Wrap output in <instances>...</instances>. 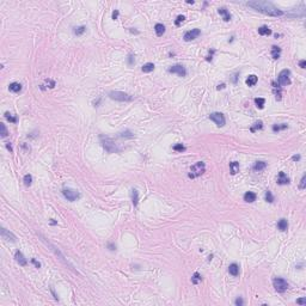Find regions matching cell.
<instances>
[{"mask_svg":"<svg viewBox=\"0 0 306 306\" xmlns=\"http://www.w3.org/2000/svg\"><path fill=\"white\" fill-rule=\"evenodd\" d=\"M246 5L249 6V7L258 11V12H261V13L268 15V16H273V17L285 16V12L282 10L277 9L276 6H274L271 3H268V1H258V0H256V1L246 3Z\"/></svg>","mask_w":306,"mask_h":306,"instance_id":"1","label":"cell"},{"mask_svg":"<svg viewBox=\"0 0 306 306\" xmlns=\"http://www.w3.org/2000/svg\"><path fill=\"white\" fill-rule=\"evenodd\" d=\"M204 171H206V164L203 161H197V163L194 164L190 169L189 178H196L198 176H201L202 173H204Z\"/></svg>","mask_w":306,"mask_h":306,"instance_id":"2","label":"cell"},{"mask_svg":"<svg viewBox=\"0 0 306 306\" xmlns=\"http://www.w3.org/2000/svg\"><path fill=\"white\" fill-rule=\"evenodd\" d=\"M109 97L115 101H120V102H127V101H132V96L128 95L126 92H121V91H111L109 92Z\"/></svg>","mask_w":306,"mask_h":306,"instance_id":"3","label":"cell"},{"mask_svg":"<svg viewBox=\"0 0 306 306\" xmlns=\"http://www.w3.org/2000/svg\"><path fill=\"white\" fill-rule=\"evenodd\" d=\"M273 285H274V288L280 293L286 292L287 288H288V282L282 277H275L273 280Z\"/></svg>","mask_w":306,"mask_h":306,"instance_id":"4","label":"cell"},{"mask_svg":"<svg viewBox=\"0 0 306 306\" xmlns=\"http://www.w3.org/2000/svg\"><path fill=\"white\" fill-rule=\"evenodd\" d=\"M62 195H64L68 201H77V200L80 197V194H79V191L76 190V189H71V188H65V189H62Z\"/></svg>","mask_w":306,"mask_h":306,"instance_id":"5","label":"cell"},{"mask_svg":"<svg viewBox=\"0 0 306 306\" xmlns=\"http://www.w3.org/2000/svg\"><path fill=\"white\" fill-rule=\"evenodd\" d=\"M289 76H291V71H289V70H283V71H281L280 74H279V78H277L279 85H281V86H287V85H289V84H291Z\"/></svg>","mask_w":306,"mask_h":306,"instance_id":"6","label":"cell"},{"mask_svg":"<svg viewBox=\"0 0 306 306\" xmlns=\"http://www.w3.org/2000/svg\"><path fill=\"white\" fill-rule=\"evenodd\" d=\"M102 145H103V147L107 149L109 153H112V152H116L117 151L116 143L112 141L110 138H104V136H102Z\"/></svg>","mask_w":306,"mask_h":306,"instance_id":"7","label":"cell"},{"mask_svg":"<svg viewBox=\"0 0 306 306\" xmlns=\"http://www.w3.org/2000/svg\"><path fill=\"white\" fill-rule=\"evenodd\" d=\"M209 118L216 124L218 127H224L225 126V122H226V120H225V116L221 114V112H213V114L209 115Z\"/></svg>","mask_w":306,"mask_h":306,"instance_id":"8","label":"cell"},{"mask_svg":"<svg viewBox=\"0 0 306 306\" xmlns=\"http://www.w3.org/2000/svg\"><path fill=\"white\" fill-rule=\"evenodd\" d=\"M200 34H201V31H200L198 29H192L190 31H187V33L184 34V36H183V38H184V41L189 42V41L195 40L196 37H198Z\"/></svg>","mask_w":306,"mask_h":306,"instance_id":"9","label":"cell"},{"mask_svg":"<svg viewBox=\"0 0 306 306\" xmlns=\"http://www.w3.org/2000/svg\"><path fill=\"white\" fill-rule=\"evenodd\" d=\"M169 72L170 73H176L179 77H185L187 76V70L182 66V65H175L172 67L169 68Z\"/></svg>","mask_w":306,"mask_h":306,"instance_id":"10","label":"cell"},{"mask_svg":"<svg viewBox=\"0 0 306 306\" xmlns=\"http://www.w3.org/2000/svg\"><path fill=\"white\" fill-rule=\"evenodd\" d=\"M1 237H3V239H5V240L16 242V236L12 234L11 232H9V231L5 230V228H1Z\"/></svg>","mask_w":306,"mask_h":306,"instance_id":"11","label":"cell"},{"mask_svg":"<svg viewBox=\"0 0 306 306\" xmlns=\"http://www.w3.org/2000/svg\"><path fill=\"white\" fill-rule=\"evenodd\" d=\"M277 183L283 185V184H288L289 183V178L286 176V173L283 171H280L279 172V177H277Z\"/></svg>","mask_w":306,"mask_h":306,"instance_id":"12","label":"cell"},{"mask_svg":"<svg viewBox=\"0 0 306 306\" xmlns=\"http://www.w3.org/2000/svg\"><path fill=\"white\" fill-rule=\"evenodd\" d=\"M15 258H16V261H17L21 266H27V263H28L27 260H25V257H24L23 254H22L21 251H16V254H15Z\"/></svg>","mask_w":306,"mask_h":306,"instance_id":"13","label":"cell"},{"mask_svg":"<svg viewBox=\"0 0 306 306\" xmlns=\"http://www.w3.org/2000/svg\"><path fill=\"white\" fill-rule=\"evenodd\" d=\"M257 82H258V78L256 77L255 74H251V76H249V77L246 78V80H245L246 85H248V86H250V87L255 86L256 84H257Z\"/></svg>","mask_w":306,"mask_h":306,"instance_id":"14","label":"cell"},{"mask_svg":"<svg viewBox=\"0 0 306 306\" xmlns=\"http://www.w3.org/2000/svg\"><path fill=\"white\" fill-rule=\"evenodd\" d=\"M244 201L245 202H249V203H251V202H255L256 201V194L252 191H246L245 194H244Z\"/></svg>","mask_w":306,"mask_h":306,"instance_id":"15","label":"cell"},{"mask_svg":"<svg viewBox=\"0 0 306 306\" xmlns=\"http://www.w3.org/2000/svg\"><path fill=\"white\" fill-rule=\"evenodd\" d=\"M228 273L232 276H238L239 275V267L237 266L236 263H232V264L228 267Z\"/></svg>","mask_w":306,"mask_h":306,"instance_id":"16","label":"cell"},{"mask_svg":"<svg viewBox=\"0 0 306 306\" xmlns=\"http://www.w3.org/2000/svg\"><path fill=\"white\" fill-rule=\"evenodd\" d=\"M219 13L222 16V19L225 21V22H228V21H231V15H230V12L225 9V7H220L219 10Z\"/></svg>","mask_w":306,"mask_h":306,"instance_id":"17","label":"cell"},{"mask_svg":"<svg viewBox=\"0 0 306 306\" xmlns=\"http://www.w3.org/2000/svg\"><path fill=\"white\" fill-rule=\"evenodd\" d=\"M154 31H155V34H157V36H163V34L165 33V27H164V24H155V27H154Z\"/></svg>","mask_w":306,"mask_h":306,"instance_id":"18","label":"cell"},{"mask_svg":"<svg viewBox=\"0 0 306 306\" xmlns=\"http://www.w3.org/2000/svg\"><path fill=\"white\" fill-rule=\"evenodd\" d=\"M230 170H231V173L232 175H236L239 172V163L238 161H232V163H230Z\"/></svg>","mask_w":306,"mask_h":306,"instance_id":"19","label":"cell"},{"mask_svg":"<svg viewBox=\"0 0 306 306\" xmlns=\"http://www.w3.org/2000/svg\"><path fill=\"white\" fill-rule=\"evenodd\" d=\"M277 228L280 231H286L287 228H288V221H287L286 219H280L279 222H277Z\"/></svg>","mask_w":306,"mask_h":306,"instance_id":"20","label":"cell"},{"mask_svg":"<svg viewBox=\"0 0 306 306\" xmlns=\"http://www.w3.org/2000/svg\"><path fill=\"white\" fill-rule=\"evenodd\" d=\"M280 54H281V48L280 47H276V46H273L271 47V56L273 59H279L280 58Z\"/></svg>","mask_w":306,"mask_h":306,"instance_id":"21","label":"cell"},{"mask_svg":"<svg viewBox=\"0 0 306 306\" xmlns=\"http://www.w3.org/2000/svg\"><path fill=\"white\" fill-rule=\"evenodd\" d=\"M9 89H10V91L17 93V92H21V90H22V85H21L19 83H11L10 86H9Z\"/></svg>","mask_w":306,"mask_h":306,"instance_id":"22","label":"cell"},{"mask_svg":"<svg viewBox=\"0 0 306 306\" xmlns=\"http://www.w3.org/2000/svg\"><path fill=\"white\" fill-rule=\"evenodd\" d=\"M266 166H267V164L264 161H256L255 165H254V170L255 171H262L266 169Z\"/></svg>","mask_w":306,"mask_h":306,"instance_id":"23","label":"cell"},{"mask_svg":"<svg viewBox=\"0 0 306 306\" xmlns=\"http://www.w3.org/2000/svg\"><path fill=\"white\" fill-rule=\"evenodd\" d=\"M258 34L262 35V36H267V35H270V34H271V30H270L269 28H268V27L263 25V27L258 28Z\"/></svg>","mask_w":306,"mask_h":306,"instance_id":"24","label":"cell"},{"mask_svg":"<svg viewBox=\"0 0 306 306\" xmlns=\"http://www.w3.org/2000/svg\"><path fill=\"white\" fill-rule=\"evenodd\" d=\"M154 70V65L152 64V62H147V64H145L142 66V72H145V73H149V72H152Z\"/></svg>","mask_w":306,"mask_h":306,"instance_id":"25","label":"cell"},{"mask_svg":"<svg viewBox=\"0 0 306 306\" xmlns=\"http://www.w3.org/2000/svg\"><path fill=\"white\" fill-rule=\"evenodd\" d=\"M262 128H263V122H262V121H256V122L252 124V127L250 128V130H251L252 133H255L256 130L262 129Z\"/></svg>","mask_w":306,"mask_h":306,"instance_id":"26","label":"cell"},{"mask_svg":"<svg viewBox=\"0 0 306 306\" xmlns=\"http://www.w3.org/2000/svg\"><path fill=\"white\" fill-rule=\"evenodd\" d=\"M132 201H133V204L134 206H138L139 194H138V190H136V189H132Z\"/></svg>","mask_w":306,"mask_h":306,"instance_id":"27","label":"cell"},{"mask_svg":"<svg viewBox=\"0 0 306 306\" xmlns=\"http://www.w3.org/2000/svg\"><path fill=\"white\" fill-rule=\"evenodd\" d=\"M255 104L258 109H263L264 104H266V99L264 98H255Z\"/></svg>","mask_w":306,"mask_h":306,"instance_id":"28","label":"cell"},{"mask_svg":"<svg viewBox=\"0 0 306 306\" xmlns=\"http://www.w3.org/2000/svg\"><path fill=\"white\" fill-rule=\"evenodd\" d=\"M287 128V124L286 123H282V124H274L273 126V130L274 132H279V130H282V129H286Z\"/></svg>","mask_w":306,"mask_h":306,"instance_id":"29","label":"cell"},{"mask_svg":"<svg viewBox=\"0 0 306 306\" xmlns=\"http://www.w3.org/2000/svg\"><path fill=\"white\" fill-rule=\"evenodd\" d=\"M31 183H33V176L31 175H25L24 176V184L25 185H31Z\"/></svg>","mask_w":306,"mask_h":306,"instance_id":"30","label":"cell"},{"mask_svg":"<svg viewBox=\"0 0 306 306\" xmlns=\"http://www.w3.org/2000/svg\"><path fill=\"white\" fill-rule=\"evenodd\" d=\"M198 281H201V275H200L198 273H195L191 277V282L194 285H196V283H198Z\"/></svg>","mask_w":306,"mask_h":306,"instance_id":"31","label":"cell"},{"mask_svg":"<svg viewBox=\"0 0 306 306\" xmlns=\"http://www.w3.org/2000/svg\"><path fill=\"white\" fill-rule=\"evenodd\" d=\"M266 200H267V202H269V203L274 202V196L271 194V191H269V190L266 191Z\"/></svg>","mask_w":306,"mask_h":306,"instance_id":"32","label":"cell"},{"mask_svg":"<svg viewBox=\"0 0 306 306\" xmlns=\"http://www.w3.org/2000/svg\"><path fill=\"white\" fill-rule=\"evenodd\" d=\"M172 148H173V151H176V152H183V151H185V147L182 145V143H177V145H175Z\"/></svg>","mask_w":306,"mask_h":306,"instance_id":"33","label":"cell"},{"mask_svg":"<svg viewBox=\"0 0 306 306\" xmlns=\"http://www.w3.org/2000/svg\"><path fill=\"white\" fill-rule=\"evenodd\" d=\"M85 30L86 28L85 27H79V28H76V30H74V34H76L77 36H80V35H83L85 33Z\"/></svg>","mask_w":306,"mask_h":306,"instance_id":"34","label":"cell"},{"mask_svg":"<svg viewBox=\"0 0 306 306\" xmlns=\"http://www.w3.org/2000/svg\"><path fill=\"white\" fill-rule=\"evenodd\" d=\"M5 117L7 118L10 122H12V123H16L17 122V118L12 116V114H10V112H5Z\"/></svg>","mask_w":306,"mask_h":306,"instance_id":"35","label":"cell"},{"mask_svg":"<svg viewBox=\"0 0 306 306\" xmlns=\"http://www.w3.org/2000/svg\"><path fill=\"white\" fill-rule=\"evenodd\" d=\"M0 128H1V136H3V138L7 136L9 132H7V129H6V126H5L4 123H0Z\"/></svg>","mask_w":306,"mask_h":306,"instance_id":"36","label":"cell"},{"mask_svg":"<svg viewBox=\"0 0 306 306\" xmlns=\"http://www.w3.org/2000/svg\"><path fill=\"white\" fill-rule=\"evenodd\" d=\"M184 19H185V17H184L183 15H179V16L177 17L176 22H175V24H176L177 27H179V25H181V23H183V22H184Z\"/></svg>","mask_w":306,"mask_h":306,"instance_id":"37","label":"cell"},{"mask_svg":"<svg viewBox=\"0 0 306 306\" xmlns=\"http://www.w3.org/2000/svg\"><path fill=\"white\" fill-rule=\"evenodd\" d=\"M305 184H306V176H303V178L300 181V185H299V188H300L301 190L305 189Z\"/></svg>","mask_w":306,"mask_h":306,"instance_id":"38","label":"cell"},{"mask_svg":"<svg viewBox=\"0 0 306 306\" xmlns=\"http://www.w3.org/2000/svg\"><path fill=\"white\" fill-rule=\"evenodd\" d=\"M128 64H129V66L134 65V55L133 54H129L128 55Z\"/></svg>","mask_w":306,"mask_h":306,"instance_id":"39","label":"cell"},{"mask_svg":"<svg viewBox=\"0 0 306 306\" xmlns=\"http://www.w3.org/2000/svg\"><path fill=\"white\" fill-rule=\"evenodd\" d=\"M297 304L305 306V305H306V299H305V298H300V299H298V300H297Z\"/></svg>","mask_w":306,"mask_h":306,"instance_id":"40","label":"cell"},{"mask_svg":"<svg viewBox=\"0 0 306 306\" xmlns=\"http://www.w3.org/2000/svg\"><path fill=\"white\" fill-rule=\"evenodd\" d=\"M234 303H236V305H237V306H242L243 304H244V301H243V299H242L240 297H239V298H237Z\"/></svg>","mask_w":306,"mask_h":306,"instance_id":"41","label":"cell"},{"mask_svg":"<svg viewBox=\"0 0 306 306\" xmlns=\"http://www.w3.org/2000/svg\"><path fill=\"white\" fill-rule=\"evenodd\" d=\"M31 262H33V263L35 264V267H36V268H40V267H41V263H40V262H37L35 258L31 260Z\"/></svg>","mask_w":306,"mask_h":306,"instance_id":"42","label":"cell"},{"mask_svg":"<svg viewBox=\"0 0 306 306\" xmlns=\"http://www.w3.org/2000/svg\"><path fill=\"white\" fill-rule=\"evenodd\" d=\"M117 17H118V11L115 10L114 12H112V19H117Z\"/></svg>","mask_w":306,"mask_h":306,"instance_id":"43","label":"cell"},{"mask_svg":"<svg viewBox=\"0 0 306 306\" xmlns=\"http://www.w3.org/2000/svg\"><path fill=\"white\" fill-rule=\"evenodd\" d=\"M299 66H300L301 68H305V66H306V61H305V60L299 61Z\"/></svg>","mask_w":306,"mask_h":306,"instance_id":"44","label":"cell"},{"mask_svg":"<svg viewBox=\"0 0 306 306\" xmlns=\"http://www.w3.org/2000/svg\"><path fill=\"white\" fill-rule=\"evenodd\" d=\"M6 147H7V149H9L10 152H13V148H12V146L10 145V142H7V143H6Z\"/></svg>","mask_w":306,"mask_h":306,"instance_id":"45","label":"cell"},{"mask_svg":"<svg viewBox=\"0 0 306 306\" xmlns=\"http://www.w3.org/2000/svg\"><path fill=\"white\" fill-rule=\"evenodd\" d=\"M213 54H214V50H212L210 54L207 56V61H212V56H213Z\"/></svg>","mask_w":306,"mask_h":306,"instance_id":"46","label":"cell"},{"mask_svg":"<svg viewBox=\"0 0 306 306\" xmlns=\"http://www.w3.org/2000/svg\"><path fill=\"white\" fill-rule=\"evenodd\" d=\"M299 159H300V155H293L292 157V160H294V161H298Z\"/></svg>","mask_w":306,"mask_h":306,"instance_id":"47","label":"cell"},{"mask_svg":"<svg viewBox=\"0 0 306 306\" xmlns=\"http://www.w3.org/2000/svg\"><path fill=\"white\" fill-rule=\"evenodd\" d=\"M224 87H225V84H221V85H219V86H218V90H220V89H224Z\"/></svg>","mask_w":306,"mask_h":306,"instance_id":"48","label":"cell"}]
</instances>
